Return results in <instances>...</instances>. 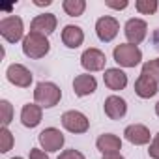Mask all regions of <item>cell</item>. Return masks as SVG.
Masks as SVG:
<instances>
[{"instance_id": "30bf717a", "label": "cell", "mask_w": 159, "mask_h": 159, "mask_svg": "<svg viewBox=\"0 0 159 159\" xmlns=\"http://www.w3.org/2000/svg\"><path fill=\"white\" fill-rule=\"evenodd\" d=\"M105 64H107L105 52L99 51V49H96V47H90V49H86V51L81 54V66H83L88 73L105 69Z\"/></svg>"}, {"instance_id": "603a6c76", "label": "cell", "mask_w": 159, "mask_h": 159, "mask_svg": "<svg viewBox=\"0 0 159 159\" xmlns=\"http://www.w3.org/2000/svg\"><path fill=\"white\" fill-rule=\"evenodd\" d=\"M0 120H2V127H8L13 120V105L8 99L0 101Z\"/></svg>"}, {"instance_id": "7c38bea8", "label": "cell", "mask_w": 159, "mask_h": 159, "mask_svg": "<svg viewBox=\"0 0 159 159\" xmlns=\"http://www.w3.org/2000/svg\"><path fill=\"white\" fill-rule=\"evenodd\" d=\"M124 137L125 140H129L131 144L135 146H144V144H150L153 135H150V129L142 124H131L124 129Z\"/></svg>"}, {"instance_id": "836d02e7", "label": "cell", "mask_w": 159, "mask_h": 159, "mask_svg": "<svg viewBox=\"0 0 159 159\" xmlns=\"http://www.w3.org/2000/svg\"><path fill=\"white\" fill-rule=\"evenodd\" d=\"M155 62H157V66H159V58H155Z\"/></svg>"}, {"instance_id": "3957f363", "label": "cell", "mask_w": 159, "mask_h": 159, "mask_svg": "<svg viewBox=\"0 0 159 159\" xmlns=\"http://www.w3.org/2000/svg\"><path fill=\"white\" fill-rule=\"evenodd\" d=\"M112 58L120 67H135L142 62V51L131 43H120L112 51Z\"/></svg>"}, {"instance_id": "f546056e", "label": "cell", "mask_w": 159, "mask_h": 159, "mask_svg": "<svg viewBox=\"0 0 159 159\" xmlns=\"http://www.w3.org/2000/svg\"><path fill=\"white\" fill-rule=\"evenodd\" d=\"M52 4V0H34V6L38 8H43V6H51Z\"/></svg>"}, {"instance_id": "9c48e42d", "label": "cell", "mask_w": 159, "mask_h": 159, "mask_svg": "<svg viewBox=\"0 0 159 159\" xmlns=\"http://www.w3.org/2000/svg\"><path fill=\"white\" fill-rule=\"evenodd\" d=\"M124 34H125L127 43L139 47V43H142L146 34H148V25H146V21H142L139 17H133L124 25Z\"/></svg>"}, {"instance_id": "6da1fadb", "label": "cell", "mask_w": 159, "mask_h": 159, "mask_svg": "<svg viewBox=\"0 0 159 159\" xmlns=\"http://www.w3.org/2000/svg\"><path fill=\"white\" fill-rule=\"evenodd\" d=\"M62 99V90L58 84L51 83V81H41L36 84L34 88V101L41 107V109H52L60 103Z\"/></svg>"}, {"instance_id": "9a60e30c", "label": "cell", "mask_w": 159, "mask_h": 159, "mask_svg": "<svg viewBox=\"0 0 159 159\" xmlns=\"http://www.w3.org/2000/svg\"><path fill=\"white\" fill-rule=\"evenodd\" d=\"M103 81H105V86L112 92H120L127 86V75L124 69L120 67H109L105 69V75H103Z\"/></svg>"}, {"instance_id": "d4e9b609", "label": "cell", "mask_w": 159, "mask_h": 159, "mask_svg": "<svg viewBox=\"0 0 159 159\" xmlns=\"http://www.w3.org/2000/svg\"><path fill=\"white\" fill-rule=\"evenodd\" d=\"M58 159H86V157H84L83 152H79V150H75V148H69V150L60 152Z\"/></svg>"}, {"instance_id": "52a82bcc", "label": "cell", "mask_w": 159, "mask_h": 159, "mask_svg": "<svg viewBox=\"0 0 159 159\" xmlns=\"http://www.w3.org/2000/svg\"><path fill=\"white\" fill-rule=\"evenodd\" d=\"M6 77H8V81H10L13 86H17V88H30V84H32V81H34L32 71H30L26 66L17 64V62L8 66Z\"/></svg>"}, {"instance_id": "4fadbf2b", "label": "cell", "mask_w": 159, "mask_h": 159, "mask_svg": "<svg viewBox=\"0 0 159 159\" xmlns=\"http://www.w3.org/2000/svg\"><path fill=\"white\" fill-rule=\"evenodd\" d=\"M98 90V81L96 77L90 73H83V75H77L73 79V92L77 98H86L92 96Z\"/></svg>"}, {"instance_id": "ffe728a7", "label": "cell", "mask_w": 159, "mask_h": 159, "mask_svg": "<svg viewBox=\"0 0 159 159\" xmlns=\"http://www.w3.org/2000/svg\"><path fill=\"white\" fill-rule=\"evenodd\" d=\"M62 10L69 15V17H81L86 10V2L84 0H64L62 2Z\"/></svg>"}, {"instance_id": "7a4b0ae2", "label": "cell", "mask_w": 159, "mask_h": 159, "mask_svg": "<svg viewBox=\"0 0 159 159\" xmlns=\"http://www.w3.org/2000/svg\"><path fill=\"white\" fill-rule=\"evenodd\" d=\"M51 51V43H49V38L41 36V34H34V32H28L23 39V52L25 56L32 58V60H39L43 56H47Z\"/></svg>"}, {"instance_id": "1f68e13d", "label": "cell", "mask_w": 159, "mask_h": 159, "mask_svg": "<svg viewBox=\"0 0 159 159\" xmlns=\"http://www.w3.org/2000/svg\"><path fill=\"white\" fill-rule=\"evenodd\" d=\"M155 114H157V116H159V101H157V103H155Z\"/></svg>"}, {"instance_id": "83f0119b", "label": "cell", "mask_w": 159, "mask_h": 159, "mask_svg": "<svg viewBox=\"0 0 159 159\" xmlns=\"http://www.w3.org/2000/svg\"><path fill=\"white\" fill-rule=\"evenodd\" d=\"M30 159H51L47 155V152H43L41 148H32L30 150Z\"/></svg>"}, {"instance_id": "484cf974", "label": "cell", "mask_w": 159, "mask_h": 159, "mask_svg": "<svg viewBox=\"0 0 159 159\" xmlns=\"http://www.w3.org/2000/svg\"><path fill=\"white\" fill-rule=\"evenodd\" d=\"M148 155L152 159H159V133L153 135V139H152V142L148 146Z\"/></svg>"}, {"instance_id": "d6a6232c", "label": "cell", "mask_w": 159, "mask_h": 159, "mask_svg": "<svg viewBox=\"0 0 159 159\" xmlns=\"http://www.w3.org/2000/svg\"><path fill=\"white\" fill-rule=\"evenodd\" d=\"M10 159H23V157H19V155H17V157H10Z\"/></svg>"}, {"instance_id": "cb8c5ba5", "label": "cell", "mask_w": 159, "mask_h": 159, "mask_svg": "<svg viewBox=\"0 0 159 159\" xmlns=\"http://www.w3.org/2000/svg\"><path fill=\"white\" fill-rule=\"evenodd\" d=\"M142 73L148 75L150 79H153L155 83H159V66L155 60H150V62H144L142 64Z\"/></svg>"}, {"instance_id": "7402d4cb", "label": "cell", "mask_w": 159, "mask_h": 159, "mask_svg": "<svg viewBox=\"0 0 159 159\" xmlns=\"http://www.w3.org/2000/svg\"><path fill=\"white\" fill-rule=\"evenodd\" d=\"M157 8H159L157 0H137L135 2V10L142 15H153Z\"/></svg>"}, {"instance_id": "d6986e66", "label": "cell", "mask_w": 159, "mask_h": 159, "mask_svg": "<svg viewBox=\"0 0 159 159\" xmlns=\"http://www.w3.org/2000/svg\"><path fill=\"white\" fill-rule=\"evenodd\" d=\"M96 146L101 153H112V152H120L122 150V139L114 133H103L98 137Z\"/></svg>"}, {"instance_id": "44dd1931", "label": "cell", "mask_w": 159, "mask_h": 159, "mask_svg": "<svg viewBox=\"0 0 159 159\" xmlns=\"http://www.w3.org/2000/svg\"><path fill=\"white\" fill-rule=\"evenodd\" d=\"M15 144V137L13 133L8 129V127H2L0 129V152L2 153H8Z\"/></svg>"}, {"instance_id": "277c9868", "label": "cell", "mask_w": 159, "mask_h": 159, "mask_svg": "<svg viewBox=\"0 0 159 159\" xmlns=\"http://www.w3.org/2000/svg\"><path fill=\"white\" fill-rule=\"evenodd\" d=\"M0 36L8 43H17L25 39V23L19 15H10L0 21Z\"/></svg>"}, {"instance_id": "8fae6325", "label": "cell", "mask_w": 159, "mask_h": 159, "mask_svg": "<svg viewBox=\"0 0 159 159\" xmlns=\"http://www.w3.org/2000/svg\"><path fill=\"white\" fill-rule=\"evenodd\" d=\"M56 25H58V19L54 13H41V15H36L30 23V32L34 34H41L45 38H49L54 30H56Z\"/></svg>"}, {"instance_id": "2e32d148", "label": "cell", "mask_w": 159, "mask_h": 159, "mask_svg": "<svg viewBox=\"0 0 159 159\" xmlns=\"http://www.w3.org/2000/svg\"><path fill=\"white\" fill-rule=\"evenodd\" d=\"M43 118V109L38 103H26L21 109V124L28 129H34L41 124Z\"/></svg>"}, {"instance_id": "ba28073f", "label": "cell", "mask_w": 159, "mask_h": 159, "mask_svg": "<svg viewBox=\"0 0 159 159\" xmlns=\"http://www.w3.org/2000/svg\"><path fill=\"white\" fill-rule=\"evenodd\" d=\"M120 32V23L118 19L111 17V15H103L96 21V36L99 38V41L103 43H111Z\"/></svg>"}, {"instance_id": "e0dca14e", "label": "cell", "mask_w": 159, "mask_h": 159, "mask_svg": "<svg viewBox=\"0 0 159 159\" xmlns=\"http://www.w3.org/2000/svg\"><path fill=\"white\" fill-rule=\"evenodd\" d=\"M157 90H159V83H155L153 79H150V77L144 75V73H140L139 79L135 81V94H137L139 98H142V99L153 98V96L157 94Z\"/></svg>"}, {"instance_id": "8992f818", "label": "cell", "mask_w": 159, "mask_h": 159, "mask_svg": "<svg viewBox=\"0 0 159 159\" xmlns=\"http://www.w3.org/2000/svg\"><path fill=\"white\" fill-rule=\"evenodd\" d=\"M38 142H39L43 152H60L64 142H66V137L56 127H45L38 135Z\"/></svg>"}, {"instance_id": "4316f807", "label": "cell", "mask_w": 159, "mask_h": 159, "mask_svg": "<svg viewBox=\"0 0 159 159\" xmlns=\"http://www.w3.org/2000/svg\"><path fill=\"white\" fill-rule=\"evenodd\" d=\"M105 6L107 8H111V10H125L127 6H129V2H127V0H122V2H112V0H107V2H105Z\"/></svg>"}, {"instance_id": "ac0fdd59", "label": "cell", "mask_w": 159, "mask_h": 159, "mask_svg": "<svg viewBox=\"0 0 159 159\" xmlns=\"http://www.w3.org/2000/svg\"><path fill=\"white\" fill-rule=\"evenodd\" d=\"M84 41V32L81 26L77 25H66L64 30H62V43L67 47V49H77L81 47Z\"/></svg>"}, {"instance_id": "5b68a950", "label": "cell", "mask_w": 159, "mask_h": 159, "mask_svg": "<svg viewBox=\"0 0 159 159\" xmlns=\"http://www.w3.org/2000/svg\"><path fill=\"white\" fill-rule=\"evenodd\" d=\"M62 125L69 131V133H75V135H81V133H86L90 129V120L84 112L81 111H66L62 114Z\"/></svg>"}, {"instance_id": "4dcf8cb0", "label": "cell", "mask_w": 159, "mask_h": 159, "mask_svg": "<svg viewBox=\"0 0 159 159\" xmlns=\"http://www.w3.org/2000/svg\"><path fill=\"white\" fill-rule=\"evenodd\" d=\"M152 41H153V47H157V49H159V28L153 32V36H152Z\"/></svg>"}, {"instance_id": "f1b7e54d", "label": "cell", "mask_w": 159, "mask_h": 159, "mask_svg": "<svg viewBox=\"0 0 159 159\" xmlns=\"http://www.w3.org/2000/svg\"><path fill=\"white\" fill-rule=\"evenodd\" d=\"M101 159H125L120 152H112V153H103Z\"/></svg>"}, {"instance_id": "5bb4252c", "label": "cell", "mask_w": 159, "mask_h": 159, "mask_svg": "<svg viewBox=\"0 0 159 159\" xmlns=\"http://www.w3.org/2000/svg\"><path fill=\"white\" fill-rule=\"evenodd\" d=\"M103 111L105 114L111 118V120H122L125 114H127V101L116 94L109 96L103 103Z\"/></svg>"}]
</instances>
